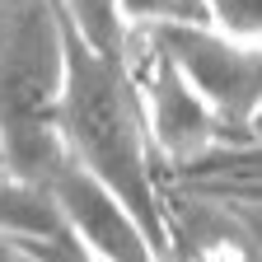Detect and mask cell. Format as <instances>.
I'll use <instances>...</instances> for the list:
<instances>
[{"mask_svg": "<svg viewBox=\"0 0 262 262\" xmlns=\"http://www.w3.org/2000/svg\"><path fill=\"white\" fill-rule=\"evenodd\" d=\"M178 71V80L215 113L229 136L248 141L257 117V42L234 38L215 24H159L136 28Z\"/></svg>", "mask_w": 262, "mask_h": 262, "instance_id": "cell-3", "label": "cell"}, {"mask_svg": "<svg viewBox=\"0 0 262 262\" xmlns=\"http://www.w3.org/2000/svg\"><path fill=\"white\" fill-rule=\"evenodd\" d=\"M56 234H66V220L52 202V192L0 169V239L28 248V244H47Z\"/></svg>", "mask_w": 262, "mask_h": 262, "instance_id": "cell-5", "label": "cell"}, {"mask_svg": "<svg viewBox=\"0 0 262 262\" xmlns=\"http://www.w3.org/2000/svg\"><path fill=\"white\" fill-rule=\"evenodd\" d=\"M66 14L61 0H0V159L47 187L66 164L61 145Z\"/></svg>", "mask_w": 262, "mask_h": 262, "instance_id": "cell-2", "label": "cell"}, {"mask_svg": "<svg viewBox=\"0 0 262 262\" xmlns=\"http://www.w3.org/2000/svg\"><path fill=\"white\" fill-rule=\"evenodd\" d=\"M47 192H52L61 220L71 225V234L89 248L94 262H159V248L141 229V220L131 215L103 183H94L71 155H66V164L47 178Z\"/></svg>", "mask_w": 262, "mask_h": 262, "instance_id": "cell-4", "label": "cell"}, {"mask_svg": "<svg viewBox=\"0 0 262 262\" xmlns=\"http://www.w3.org/2000/svg\"><path fill=\"white\" fill-rule=\"evenodd\" d=\"M0 169H5V159H0Z\"/></svg>", "mask_w": 262, "mask_h": 262, "instance_id": "cell-7", "label": "cell"}, {"mask_svg": "<svg viewBox=\"0 0 262 262\" xmlns=\"http://www.w3.org/2000/svg\"><path fill=\"white\" fill-rule=\"evenodd\" d=\"M211 262H244V257H239V253H234V248H220V253H215V257H211Z\"/></svg>", "mask_w": 262, "mask_h": 262, "instance_id": "cell-6", "label": "cell"}, {"mask_svg": "<svg viewBox=\"0 0 262 262\" xmlns=\"http://www.w3.org/2000/svg\"><path fill=\"white\" fill-rule=\"evenodd\" d=\"M61 145L80 169L103 183L164 248V225L150 178V131L126 52H94L66 24V80H61Z\"/></svg>", "mask_w": 262, "mask_h": 262, "instance_id": "cell-1", "label": "cell"}]
</instances>
